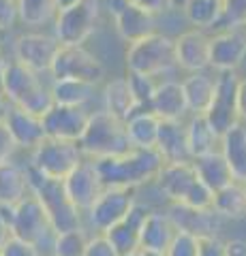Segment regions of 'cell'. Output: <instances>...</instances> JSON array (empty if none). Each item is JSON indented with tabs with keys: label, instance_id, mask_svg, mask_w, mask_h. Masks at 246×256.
I'll list each match as a JSON object with an SVG mask.
<instances>
[{
	"label": "cell",
	"instance_id": "obj_1",
	"mask_svg": "<svg viewBox=\"0 0 246 256\" xmlns=\"http://www.w3.org/2000/svg\"><path fill=\"white\" fill-rule=\"evenodd\" d=\"M99 175L105 188H131L137 190L144 184L156 180L161 166L165 164L163 156L156 150H131L120 156H109L94 160Z\"/></svg>",
	"mask_w": 246,
	"mask_h": 256
},
{
	"label": "cell",
	"instance_id": "obj_2",
	"mask_svg": "<svg viewBox=\"0 0 246 256\" xmlns=\"http://www.w3.org/2000/svg\"><path fill=\"white\" fill-rule=\"evenodd\" d=\"M5 98L15 107H22L35 116H45L56 102L52 96V82L47 84L41 73L28 68L18 60H9L3 84Z\"/></svg>",
	"mask_w": 246,
	"mask_h": 256
},
{
	"label": "cell",
	"instance_id": "obj_3",
	"mask_svg": "<svg viewBox=\"0 0 246 256\" xmlns=\"http://www.w3.org/2000/svg\"><path fill=\"white\" fill-rule=\"evenodd\" d=\"M26 173L30 182V194H35L41 201L56 233H67V230L86 226L84 212H79L69 198L65 190V182L45 178L43 173H39L30 164H26Z\"/></svg>",
	"mask_w": 246,
	"mask_h": 256
},
{
	"label": "cell",
	"instance_id": "obj_4",
	"mask_svg": "<svg viewBox=\"0 0 246 256\" xmlns=\"http://www.w3.org/2000/svg\"><path fill=\"white\" fill-rule=\"evenodd\" d=\"M154 182L171 203L193 210H212L214 192L199 180L193 162H165Z\"/></svg>",
	"mask_w": 246,
	"mask_h": 256
},
{
	"label": "cell",
	"instance_id": "obj_5",
	"mask_svg": "<svg viewBox=\"0 0 246 256\" xmlns=\"http://www.w3.org/2000/svg\"><path fill=\"white\" fill-rule=\"evenodd\" d=\"M77 146L82 150L84 158L90 160L120 156L133 150L129 134H126V124L112 114H107L105 109L90 114L88 126H86L82 139L77 141Z\"/></svg>",
	"mask_w": 246,
	"mask_h": 256
},
{
	"label": "cell",
	"instance_id": "obj_6",
	"mask_svg": "<svg viewBox=\"0 0 246 256\" xmlns=\"http://www.w3.org/2000/svg\"><path fill=\"white\" fill-rule=\"evenodd\" d=\"M178 66L176 60V38L169 34L154 32L141 41H135L126 50V68L129 73L158 77Z\"/></svg>",
	"mask_w": 246,
	"mask_h": 256
},
{
	"label": "cell",
	"instance_id": "obj_7",
	"mask_svg": "<svg viewBox=\"0 0 246 256\" xmlns=\"http://www.w3.org/2000/svg\"><path fill=\"white\" fill-rule=\"evenodd\" d=\"M13 235L37 246V250L43 256H54V242H56V230H54L50 216L45 207L35 194H28L22 203L13 207Z\"/></svg>",
	"mask_w": 246,
	"mask_h": 256
},
{
	"label": "cell",
	"instance_id": "obj_8",
	"mask_svg": "<svg viewBox=\"0 0 246 256\" xmlns=\"http://www.w3.org/2000/svg\"><path fill=\"white\" fill-rule=\"evenodd\" d=\"M84 154L75 141L45 137L39 146L30 152V166L52 180H67L73 173Z\"/></svg>",
	"mask_w": 246,
	"mask_h": 256
},
{
	"label": "cell",
	"instance_id": "obj_9",
	"mask_svg": "<svg viewBox=\"0 0 246 256\" xmlns=\"http://www.w3.org/2000/svg\"><path fill=\"white\" fill-rule=\"evenodd\" d=\"M101 0H82L75 6L62 9L54 20V36L60 45H84L99 24Z\"/></svg>",
	"mask_w": 246,
	"mask_h": 256
},
{
	"label": "cell",
	"instance_id": "obj_10",
	"mask_svg": "<svg viewBox=\"0 0 246 256\" xmlns=\"http://www.w3.org/2000/svg\"><path fill=\"white\" fill-rule=\"evenodd\" d=\"M52 79H79L99 86L105 77V66L84 45H62L50 70Z\"/></svg>",
	"mask_w": 246,
	"mask_h": 256
},
{
	"label": "cell",
	"instance_id": "obj_11",
	"mask_svg": "<svg viewBox=\"0 0 246 256\" xmlns=\"http://www.w3.org/2000/svg\"><path fill=\"white\" fill-rule=\"evenodd\" d=\"M237 88H240V77L235 70H220L216 73V92H214L212 105L205 111L210 126L220 137L231 130L235 124H240V114H237Z\"/></svg>",
	"mask_w": 246,
	"mask_h": 256
},
{
	"label": "cell",
	"instance_id": "obj_12",
	"mask_svg": "<svg viewBox=\"0 0 246 256\" xmlns=\"http://www.w3.org/2000/svg\"><path fill=\"white\" fill-rule=\"evenodd\" d=\"M137 203L135 198V190L131 188H105L101 196L94 201V205L84 214L86 228L94 230V233H105L118 224L131 207Z\"/></svg>",
	"mask_w": 246,
	"mask_h": 256
},
{
	"label": "cell",
	"instance_id": "obj_13",
	"mask_svg": "<svg viewBox=\"0 0 246 256\" xmlns=\"http://www.w3.org/2000/svg\"><path fill=\"white\" fill-rule=\"evenodd\" d=\"M107 9L114 15L116 32L129 45L156 32V15L133 4L131 0H107Z\"/></svg>",
	"mask_w": 246,
	"mask_h": 256
},
{
	"label": "cell",
	"instance_id": "obj_14",
	"mask_svg": "<svg viewBox=\"0 0 246 256\" xmlns=\"http://www.w3.org/2000/svg\"><path fill=\"white\" fill-rule=\"evenodd\" d=\"M60 43L54 34H43V32H26V34L18 36L15 41V58L28 68L37 70L41 75H50L54 66V60L60 52Z\"/></svg>",
	"mask_w": 246,
	"mask_h": 256
},
{
	"label": "cell",
	"instance_id": "obj_15",
	"mask_svg": "<svg viewBox=\"0 0 246 256\" xmlns=\"http://www.w3.org/2000/svg\"><path fill=\"white\" fill-rule=\"evenodd\" d=\"M246 60V24L223 28L210 41V66L220 70H237Z\"/></svg>",
	"mask_w": 246,
	"mask_h": 256
},
{
	"label": "cell",
	"instance_id": "obj_16",
	"mask_svg": "<svg viewBox=\"0 0 246 256\" xmlns=\"http://www.w3.org/2000/svg\"><path fill=\"white\" fill-rule=\"evenodd\" d=\"M62 182H65V190H67L69 198L73 201L77 210L84 214L90 210L94 201L101 196V192L105 190V184L101 180L97 164H94V160H90V158H84L77 169Z\"/></svg>",
	"mask_w": 246,
	"mask_h": 256
},
{
	"label": "cell",
	"instance_id": "obj_17",
	"mask_svg": "<svg viewBox=\"0 0 246 256\" xmlns=\"http://www.w3.org/2000/svg\"><path fill=\"white\" fill-rule=\"evenodd\" d=\"M90 114L86 107H69V105H54L43 116V126L47 137L65 139V141H79L88 126Z\"/></svg>",
	"mask_w": 246,
	"mask_h": 256
},
{
	"label": "cell",
	"instance_id": "obj_18",
	"mask_svg": "<svg viewBox=\"0 0 246 256\" xmlns=\"http://www.w3.org/2000/svg\"><path fill=\"white\" fill-rule=\"evenodd\" d=\"M210 41L212 36L205 34V30L190 28L176 36V60L178 68H184L186 73H201L210 68Z\"/></svg>",
	"mask_w": 246,
	"mask_h": 256
},
{
	"label": "cell",
	"instance_id": "obj_19",
	"mask_svg": "<svg viewBox=\"0 0 246 256\" xmlns=\"http://www.w3.org/2000/svg\"><path fill=\"white\" fill-rule=\"evenodd\" d=\"M178 233H180L178 224L173 222V218L167 212H150L144 226H141L139 250L154 252V254H167Z\"/></svg>",
	"mask_w": 246,
	"mask_h": 256
},
{
	"label": "cell",
	"instance_id": "obj_20",
	"mask_svg": "<svg viewBox=\"0 0 246 256\" xmlns=\"http://www.w3.org/2000/svg\"><path fill=\"white\" fill-rule=\"evenodd\" d=\"M152 212L148 205L144 203H135L131 207V212L124 216V218L114 224L109 230H105V235L109 242L114 244V248L118 250V254H129V252H135L139 250V235H141V226L148 218V214Z\"/></svg>",
	"mask_w": 246,
	"mask_h": 256
},
{
	"label": "cell",
	"instance_id": "obj_21",
	"mask_svg": "<svg viewBox=\"0 0 246 256\" xmlns=\"http://www.w3.org/2000/svg\"><path fill=\"white\" fill-rule=\"evenodd\" d=\"M150 111L156 114L163 122H182L190 114L182 82H173V79L158 82L152 100H150Z\"/></svg>",
	"mask_w": 246,
	"mask_h": 256
},
{
	"label": "cell",
	"instance_id": "obj_22",
	"mask_svg": "<svg viewBox=\"0 0 246 256\" xmlns=\"http://www.w3.org/2000/svg\"><path fill=\"white\" fill-rule=\"evenodd\" d=\"M5 126L9 128V132L13 134V139L18 143L20 150L33 152L39 143L47 137L45 126H43V118L30 114V111L22 109V107H15V105L9 107Z\"/></svg>",
	"mask_w": 246,
	"mask_h": 256
},
{
	"label": "cell",
	"instance_id": "obj_23",
	"mask_svg": "<svg viewBox=\"0 0 246 256\" xmlns=\"http://www.w3.org/2000/svg\"><path fill=\"white\" fill-rule=\"evenodd\" d=\"M167 214L173 218V222L178 224L180 230L190 233L195 237H218V228H220V216L214 210H193V207L180 205V203H171Z\"/></svg>",
	"mask_w": 246,
	"mask_h": 256
},
{
	"label": "cell",
	"instance_id": "obj_24",
	"mask_svg": "<svg viewBox=\"0 0 246 256\" xmlns=\"http://www.w3.org/2000/svg\"><path fill=\"white\" fill-rule=\"evenodd\" d=\"M156 152L165 162H193V152L188 146L186 124L182 122H163L158 134Z\"/></svg>",
	"mask_w": 246,
	"mask_h": 256
},
{
	"label": "cell",
	"instance_id": "obj_25",
	"mask_svg": "<svg viewBox=\"0 0 246 256\" xmlns=\"http://www.w3.org/2000/svg\"><path fill=\"white\" fill-rule=\"evenodd\" d=\"M103 109L114 118L126 122L135 111H139V102L133 94L129 77H116L103 88Z\"/></svg>",
	"mask_w": 246,
	"mask_h": 256
},
{
	"label": "cell",
	"instance_id": "obj_26",
	"mask_svg": "<svg viewBox=\"0 0 246 256\" xmlns=\"http://www.w3.org/2000/svg\"><path fill=\"white\" fill-rule=\"evenodd\" d=\"M126 134L135 150H156L163 120L150 109H139L126 120Z\"/></svg>",
	"mask_w": 246,
	"mask_h": 256
},
{
	"label": "cell",
	"instance_id": "obj_27",
	"mask_svg": "<svg viewBox=\"0 0 246 256\" xmlns=\"http://www.w3.org/2000/svg\"><path fill=\"white\" fill-rule=\"evenodd\" d=\"M30 194V182L26 166L15 160L0 162V205L15 207Z\"/></svg>",
	"mask_w": 246,
	"mask_h": 256
},
{
	"label": "cell",
	"instance_id": "obj_28",
	"mask_svg": "<svg viewBox=\"0 0 246 256\" xmlns=\"http://www.w3.org/2000/svg\"><path fill=\"white\" fill-rule=\"evenodd\" d=\"M193 166H195L197 175H199V180L212 192L223 190L225 186H229V184L235 182L231 166H229V162L225 160V156H223V152L220 150L210 152V154H205V156H197L193 160Z\"/></svg>",
	"mask_w": 246,
	"mask_h": 256
},
{
	"label": "cell",
	"instance_id": "obj_29",
	"mask_svg": "<svg viewBox=\"0 0 246 256\" xmlns=\"http://www.w3.org/2000/svg\"><path fill=\"white\" fill-rule=\"evenodd\" d=\"M184 96H186V105L190 116H203L210 109L214 92H216V77H210L205 70L201 73H190L184 82Z\"/></svg>",
	"mask_w": 246,
	"mask_h": 256
},
{
	"label": "cell",
	"instance_id": "obj_30",
	"mask_svg": "<svg viewBox=\"0 0 246 256\" xmlns=\"http://www.w3.org/2000/svg\"><path fill=\"white\" fill-rule=\"evenodd\" d=\"M220 152L233 171L235 182H246V126L240 122L220 137Z\"/></svg>",
	"mask_w": 246,
	"mask_h": 256
},
{
	"label": "cell",
	"instance_id": "obj_31",
	"mask_svg": "<svg viewBox=\"0 0 246 256\" xmlns=\"http://www.w3.org/2000/svg\"><path fill=\"white\" fill-rule=\"evenodd\" d=\"M97 94V86L79 79H52V96L56 105L86 107Z\"/></svg>",
	"mask_w": 246,
	"mask_h": 256
},
{
	"label": "cell",
	"instance_id": "obj_32",
	"mask_svg": "<svg viewBox=\"0 0 246 256\" xmlns=\"http://www.w3.org/2000/svg\"><path fill=\"white\" fill-rule=\"evenodd\" d=\"M186 137L193 158L220 150V134L210 126L205 116H190L186 122Z\"/></svg>",
	"mask_w": 246,
	"mask_h": 256
},
{
	"label": "cell",
	"instance_id": "obj_33",
	"mask_svg": "<svg viewBox=\"0 0 246 256\" xmlns=\"http://www.w3.org/2000/svg\"><path fill=\"white\" fill-rule=\"evenodd\" d=\"M212 210L220 218L227 220H240L246 216V190L242 182H233L225 186L223 190L214 192V203Z\"/></svg>",
	"mask_w": 246,
	"mask_h": 256
},
{
	"label": "cell",
	"instance_id": "obj_34",
	"mask_svg": "<svg viewBox=\"0 0 246 256\" xmlns=\"http://www.w3.org/2000/svg\"><path fill=\"white\" fill-rule=\"evenodd\" d=\"M182 11L193 28L214 30L218 28L220 18H223V0H186Z\"/></svg>",
	"mask_w": 246,
	"mask_h": 256
},
{
	"label": "cell",
	"instance_id": "obj_35",
	"mask_svg": "<svg viewBox=\"0 0 246 256\" xmlns=\"http://www.w3.org/2000/svg\"><path fill=\"white\" fill-rule=\"evenodd\" d=\"M20 4V22L26 26H43L56 20L58 4L56 0H18Z\"/></svg>",
	"mask_w": 246,
	"mask_h": 256
},
{
	"label": "cell",
	"instance_id": "obj_36",
	"mask_svg": "<svg viewBox=\"0 0 246 256\" xmlns=\"http://www.w3.org/2000/svg\"><path fill=\"white\" fill-rule=\"evenodd\" d=\"M88 239L90 233L86 226L58 233L56 242H54V256H84L86 248H88Z\"/></svg>",
	"mask_w": 246,
	"mask_h": 256
},
{
	"label": "cell",
	"instance_id": "obj_37",
	"mask_svg": "<svg viewBox=\"0 0 246 256\" xmlns=\"http://www.w3.org/2000/svg\"><path fill=\"white\" fill-rule=\"evenodd\" d=\"M126 77H129V82H131L133 94L139 102V109H150V100H152L154 90L158 86L154 82V77H146V75H137V73H129Z\"/></svg>",
	"mask_w": 246,
	"mask_h": 256
},
{
	"label": "cell",
	"instance_id": "obj_38",
	"mask_svg": "<svg viewBox=\"0 0 246 256\" xmlns=\"http://www.w3.org/2000/svg\"><path fill=\"white\" fill-rule=\"evenodd\" d=\"M246 24V0H223V18L216 30L244 26Z\"/></svg>",
	"mask_w": 246,
	"mask_h": 256
},
{
	"label": "cell",
	"instance_id": "obj_39",
	"mask_svg": "<svg viewBox=\"0 0 246 256\" xmlns=\"http://www.w3.org/2000/svg\"><path fill=\"white\" fill-rule=\"evenodd\" d=\"M201 252V242L199 237L180 230L178 237L173 239L171 248L167 250V256H199Z\"/></svg>",
	"mask_w": 246,
	"mask_h": 256
},
{
	"label": "cell",
	"instance_id": "obj_40",
	"mask_svg": "<svg viewBox=\"0 0 246 256\" xmlns=\"http://www.w3.org/2000/svg\"><path fill=\"white\" fill-rule=\"evenodd\" d=\"M0 256H43V254L37 250L35 244L24 242V239L13 235L9 242L0 248Z\"/></svg>",
	"mask_w": 246,
	"mask_h": 256
},
{
	"label": "cell",
	"instance_id": "obj_41",
	"mask_svg": "<svg viewBox=\"0 0 246 256\" xmlns=\"http://www.w3.org/2000/svg\"><path fill=\"white\" fill-rule=\"evenodd\" d=\"M84 256H120L118 250L114 248V244L103 235V233H94L88 239V248H86Z\"/></svg>",
	"mask_w": 246,
	"mask_h": 256
},
{
	"label": "cell",
	"instance_id": "obj_42",
	"mask_svg": "<svg viewBox=\"0 0 246 256\" xmlns=\"http://www.w3.org/2000/svg\"><path fill=\"white\" fill-rule=\"evenodd\" d=\"M20 22L18 0H0V30H11Z\"/></svg>",
	"mask_w": 246,
	"mask_h": 256
},
{
	"label": "cell",
	"instance_id": "obj_43",
	"mask_svg": "<svg viewBox=\"0 0 246 256\" xmlns=\"http://www.w3.org/2000/svg\"><path fill=\"white\" fill-rule=\"evenodd\" d=\"M18 143H15L13 134L9 132V128L5 124H0V162H7V160H13L15 152H18Z\"/></svg>",
	"mask_w": 246,
	"mask_h": 256
},
{
	"label": "cell",
	"instance_id": "obj_44",
	"mask_svg": "<svg viewBox=\"0 0 246 256\" xmlns=\"http://www.w3.org/2000/svg\"><path fill=\"white\" fill-rule=\"evenodd\" d=\"M131 2L150 11V13H154V15H161V13H167L169 9H176L173 0H131Z\"/></svg>",
	"mask_w": 246,
	"mask_h": 256
},
{
	"label": "cell",
	"instance_id": "obj_45",
	"mask_svg": "<svg viewBox=\"0 0 246 256\" xmlns=\"http://www.w3.org/2000/svg\"><path fill=\"white\" fill-rule=\"evenodd\" d=\"M199 242H201L199 256H225L223 242H220L218 237H203V239H199Z\"/></svg>",
	"mask_w": 246,
	"mask_h": 256
},
{
	"label": "cell",
	"instance_id": "obj_46",
	"mask_svg": "<svg viewBox=\"0 0 246 256\" xmlns=\"http://www.w3.org/2000/svg\"><path fill=\"white\" fill-rule=\"evenodd\" d=\"M223 250L225 256H246V239L240 237L227 239V242H223Z\"/></svg>",
	"mask_w": 246,
	"mask_h": 256
},
{
	"label": "cell",
	"instance_id": "obj_47",
	"mask_svg": "<svg viewBox=\"0 0 246 256\" xmlns=\"http://www.w3.org/2000/svg\"><path fill=\"white\" fill-rule=\"evenodd\" d=\"M13 237V228H11V216L7 210L0 207V248H3L9 239Z\"/></svg>",
	"mask_w": 246,
	"mask_h": 256
},
{
	"label": "cell",
	"instance_id": "obj_48",
	"mask_svg": "<svg viewBox=\"0 0 246 256\" xmlns=\"http://www.w3.org/2000/svg\"><path fill=\"white\" fill-rule=\"evenodd\" d=\"M237 114H240V122H246V77L240 79V88H237Z\"/></svg>",
	"mask_w": 246,
	"mask_h": 256
},
{
	"label": "cell",
	"instance_id": "obj_49",
	"mask_svg": "<svg viewBox=\"0 0 246 256\" xmlns=\"http://www.w3.org/2000/svg\"><path fill=\"white\" fill-rule=\"evenodd\" d=\"M9 107H11V102L5 98V94H0V124H5L7 114H9Z\"/></svg>",
	"mask_w": 246,
	"mask_h": 256
},
{
	"label": "cell",
	"instance_id": "obj_50",
	"mask_svg": "<svg viewBox=\"0 0 246 256\" xmlns=\"http://www.w3.org/2000/svg\"><path fill=\"white\" fill-rule=\"evenodd\" d=\"M9 66V60H5V56L0 54V94H3V84H5V73Z\"/></svg>",
	"mask_w": 246,
	"mask_h": 256
},
{
	"label": "cell",
	"instance_id": "obj_51",
	"mask_svg": "<svg viewBox=\"0 0 246 256\" xmlns=\"http://www.w3.org/2000/svg\"><path fill=\"white\" fill-rule=\"evenodd\" d=\"M82 0H56V4H58V11H62V9H69V6H75V4H79Z\"/></svg>",
	"mask_w": 246,
	"mask_h": 256
},
{
	"label": "cell",
	"instance_id": "obj_52",
	"mask_svg": "<svg viewBox=\"0 0 246 256\" xmlns=\"http://www.w3.org/2000/svg\"><path fill=\"white\" fill-rule=\"evenodd\" d=\"M120 256H144V250H135V252H129V254H120Z\"/></svg>",
	"mask_w": 246,
	"mask_h": 256
},
{
	"label": "cell",
	"instance_id": "obj_53",
	"mask_svg": "<svg viewBox=\"0 0 246 256\" xmlns=\"http://www.w3.org/2000/svg\"><path fill=\"white\" fill-rule=\"evenodd\" d=\"M173 4H176V9H182L186 4V0H173Z\"/></svg>",
	"mask_w": 246,
	"mask_h": 256
},
{
	"label": "cell",
	"instance_id": "obj_54",
	"mask_svg": "<svg viewBox=\"0 0 246 256\" xmlns=\"http://www.w3.org/2000/svg\"><path fill=\"white\" fill-rule=\"evenodd\" d=\"M144 256H167V254H154V252H144Z\"/></svg>",
	"mask_w": 246,
	"mask_h": 256
},
{
	"label": "cell",
	"instance_id": "obj_55",
	"mask_svg": "<svg viewBox=\"0 0 246 256\" xmlns=\"http://www.w3.org/2000/svg\"><path fill=\"white\" fill-rule=\"evenodd\" d=\"M244 190H246V182H244Z\"/></svg>",
	"mask_w": 246,
	"mask_h": 256
}]
</instances>
